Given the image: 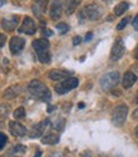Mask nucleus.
<instances>
[{
  "mask_svg": "<svg viewBox=\"0 0 138 157\" xmlns=\"http://www.w3.org/2000/svg\"><path fill=\"white\" fill-rule=\"evenodd\" d=\"M48 123H49V120H44L41 123L33 125L32 129H31V132H29V137L31 138H38V137H41L44 130H45V128H46V125H48Z\"/></svg>",
  "mask_w": 138,
  "mask_h": 157,
  "instance_id": "nucleus-12",
  "label": "nucleus"
},
{
  "mask_svg": "<svg viewBox=\"0 0 138 157\" xmlns=\"http://www.w3.org/2000/svg\"><path fill=\"white\" fill-rule=\"evenodd\" d=\"M33 12L37 15H41L46 9V0H35L33 2Z\"/></svg>",
  "mask_w": 138,
  "mask_h": 157,
  "instance_id": "nucleus-17",
  "label": "nucleus"
},
{
  "mask_svg": "<svg viewBox=\"0 0 138 157\" xmlns=\"http://www.w3.org/2000/svg\"><path fill=\"white\" fill-rule=\"evenodd\" d=\"M32 46L36 50V52H42V51H49L50 44L46 38H38V40H35L32 42Z\"/></svg>",
  "mask_w": 138,
  "mask_h": 157,
  "instance_id": "nucleus-13",
  "label": "nucleus"
},
{
  "mask_svg": "<svg viewBox=\"0 0 138 157\" xmlns=\"http://www.w3.org/2000/svg\"><path fill=\"white\" fill-rule=\"evenodd\" d=\"M35 157H41V152H40V151H38V152H36Z\"/></svg>",
  "mask_w": 138,
  "mask_h": 157,
  "instance_id": "nucleus-37",
  "label": "nucleus"
},
{
  "mask_svg": "<svg viewBox=\"0 0 138 157\" xmlns=\"http://www.w3.org/2000/svg\"><path fill=\"white\" fill-rule=\"evenodd\" d=\"M134 58L138 60V45H137V48H136V50H134Z\"/></svg>",
  "mask_w": 138,
  "mask_h": 157,
  "instance_id": "nucleus-34",
  "label": "nucleus"
},
{
  "mask_svg": "<svg viewBox=\"0 0 138 157\" xmlns=\"http://www.w3.org/2000/svg\"><path fill=\"white\" fill-rule=\"evenodd\" d=\"M25 45H26L25 38H22L19 36H15V37H12V40L9 42V49L12 51V54H18L19 51L23 50Z\"/></svg>",
  "mask_w": 138,
  "mask_h": 157,
  "instance_id": "nucleus-9",
  "label": "nucleus"
},
{
  "mask_svg": "<svg viewBox=\"0 0 138 157\" xmlns=\"http://www.w3.org/2000/svg\"><path fill=\"white\" fill-rule=\"evenodd\" d=\"M128 8H129V4H128L127 2L119 3L117 6L114 8V14H115V15H121V14H124V13L128 10Z\"/></svg>",
  "mask_w": 138,
  "mask_h": 157,
  "instance_id": "nucleus-19",
  "label": "nucleus"
},
{
  "mask_svg": "<svg viewBox=\"0 0 138 157\" xmlns=\"http://www.w3.org/2000/svg\"><path fill=\"white\" fill-rule=\"evenodd\" d=\"M84 17H87L90 21H97L102 15V8L97 4H90L83 9Z\"/></svg>",
  "mask_w": 138,
  "mask_h": 157,
  "instance_id": "nucleus-5",
  "label": "nucleus"
},
{
  "mask_svg": "<svg viewBox=\"0 0 138 157\" xmlns=\"http://www.w3.org/2000/svg\"><path fill=\"white\" fill-rule=\"evenodd\" d=\"M82 0H65V3H64V12L65 14L68 15H71L75 12V9L78 8V5L81 4Z\"/></svg>",
  "mask_w": 138,
  "mask_h": 157,
  "instance_id": "nucleus-14",
  "label": "nucleus"
},
{
  "mask_svg": "<svg viewBox=\"0 0 138 157\" xmlns=\"http://www.w3.org/2000/svg\"><path fill=\"white\" fill-rule=\"evenodd\" d=\"M14 157H18V156H14Z\"/></svg>",
  "mask_w": 138,
  "mask_h": 157,
  "instance_id": "nucleus-43",
  "label": "nucleus"
},
{
  "mask_svg": "<svg viewBox=\"0 0 138 157\" xmlns=\"http://www.w3.org/2000/svg\"><path fill=\"white\" fill-rule=\"evenodd\" d=\"M19 23V17L18 15H10V17H6L2 21V26L5 31H8V32H12L13 29L17 28Z\"/></svg>",
  "mask_w": 138,
  "mask_h": 157,
  "instance_id": "nucleus-8",
  "label": "nucleus"
},
{
  "mask_svg": "<svg viewBox=\"0 0 138 157\" xmlns=\"http://www.w3.org/2000/svg\"><path fill=\"white\" fill-rule=\"evenodd\" d=\"M123 54H124V44H123L121 38H117L113 45L110 58H111V60H119L123 56Z\"/></svg>",
  "mask_w": 138,
  "mask_h": 157,
  "instance_id": "nucleus-7",
  "label": "nucleus"
},
{
  "mask_svg": "<svg viewBox=\"0 0 138 157\" xmlns=\"http://www.w3.org/2000/svg\"><path fill=\"white\" fill-rule=\"evenodd\" d=\"M133 119H138V110H136L133 113Z\"/></svg>",
  "mask_w": 138,
  "mask_h": 157,
  "instance_id": "nucleus-35",
  "label": "nucleus"
},
{
  "mask_svg": "<svg viewBox=\"0 0 138 157\" xmlns=\"http://www.w3.org/2000/svg\"><path fill=\"white\" fill-rule=\"evenodd\" d=\"M54 109H55V107H54V106H50V107H48V113H51L52 111V110Z\"/></svg>",
  "mask_w": 138,
  "mask_h": 157,
  "instance_id": "nucleus-36",
  "label": "nucleus"
},
{
  "mask_svg": "<svg viewBox=\"0 0 138 157\" xmlns=\"http://www.w3.org/2000/svg\"><path fill=\"white\" fill-rule=\"evenodd\" d=\"M18 31L21 33H26V35H33L36 32V23L33 22L32 18L26 17L23 19V23L21 25V27L18 28Z\"/></svg>",
  "mask_w": 138,
  "mask_h": 157,
  "instance_id": "nucleus-6",
  "label": "nucleus"
},
{
  "mask_svg": "<svg viewBox=\"0 0 138 157\" xmlns=\"http://www.w3.org/2000/svg\"><path fill=\"white\" fill-rule=\"evenodd\" d=\"M3 125H4V123H3V121H0V128H2Z\"/></svg>",
  "mask_w": 138,
  "mask_h": 157,
  "instance_id": "nucleus-40",
  "label": "nucleus"
},
{
  "mask_svg": "<svg viewBox=\"0 0 138 157\" xmlns=\"http://www.w3.org/2000/svg\"><path fill=\"white\" fill-rule=\"evenodd\" d=\"M81 157H92V153H91L90 151H86V152H83V153L81 155Z\"/></svg>",
  "mask_w": 138,
  "mask_h": 157,
  "instance_id": "nucleus-30",
  "label": "nucleus"
},
{
  "mask_svg": "<svg viewBox=\"0 0 138 157\" xmlns=\"http://www.w3.org/2000/svg\"><path fill=\"white\" fill-rule=\"evenodd\" d=\"M78 107H79V109H83V107H84V104H83V102H81V104L78 105Z\"/></svg>",
  "mask_w": 138,
  "mask_h": 157,
  "instance_id": "nucleus-38",
  "label": "nucleus"
},
{
  "mask_svg": "<svg viewBox=\"0 0 138 157\" xmlns=\"http://www.w3.org/2000/svg\"><path fill=\"white\" fill-rule=\"evenodd\" d=\"M9 130L14 137H25L27 134V129L17 121H9Z\"/></svg>",
  "mask_w": 138,
  "mask_h": 157,
  "instance_id": "nucleus-10",
  "label": "nucleus"
},
{
  "mask_svg": "<svg viewBox=\"0 0 138 157\" xmlns=\"http://www.w3.org/2000/svg\"><path fill=\"white\" fill-rule=\"evenodd\" d=\"M41 140L44 144H56L59 142V137L56 134H54V133H49V134L42 137Z\"/></svg>",
  "mask_w": 138,
  "mask_h": 157,
  "instance_id": "nucleus-18",
  "label": "nucleus"
},
{
  "mask_svg": "<svg viewBox=\"0 0 138 157\" xmlns=\"http://www.w3.org/2000/svg\"><path fill=\"white\" fill-rule=\"evenodd\" d=\"M136 136H137V138H138V127L136 128Z\"/></svg>",
  "mask_w": 138,
  "mask_h": 157,
  "instance_id": "nucleus-39",
  "label": "nucleus"
},
{
  "mask_svg": "<svg viewBox=\"0 0 138 157\" xmlns=\"http://www.w3.org/2000/svg\"><path fill=\"white\" fill-rule=\"evenodd\" d=\"M49 78L52 81H61L64 79V78H67L69 75V73L67 72V70H59V69H52L49 72Z\"/></svg>",
  "mask_w": 138,
  "mask_h": 157,
  "instance_id": "nucleus-16",
  "label": "nucleus"
},
{
  "mask_svg": "<svg viewBox=\"0 0 138 157\" xmlns=\"http://www.w3.org/2000/svg\"><path fill=\"white\" fill-rule=\"evenodd\" d=\"M14 152L15 153H25L26 152V147L23 144H17L14 147Z\"/></svg>",
  "mask_w": 138,
  "mask_h": 157,
  "instance_id": "nucleus-25",
  "label": "nucleus"
},
{
  "mask_svg": "<svg viewBox=\"0 0 138 157\" xmlns=\"http://www.w3.org/2000/svg\"><path fill=\"white\" fill-rule=\"evenodd\" d=\"M136 102L138 104V95H137V98H136Z\"/></svg>",
  "mask_w": 138,
  "mask_h": 157,
  "instance_id": "nucleus-41",
  "label": "nucleus"
},
{
  "mask_svg": "<svg viewBox=\"0 0 138 157\" xmlns=\"http://www.w3.org/2000/svg\"><path fill=\"white\" fill-rule=\"evenodd\" d=\"M28 91L31 93V96L36 100H40V101H48L51 98V93H50V90L46 87V86L37 81V79H33L31 81V83L28 84Z\"/></svg>",
  "mask_w": 138,
  "mask_h": 157,
  "instance_id": "nucleus-1",
  "label": "nucleus"
},
{
  "mask_svg": "<svg viewBox=\"0 0 138 157\" xmlns=\"http://www.w3.org/2000/svg\"><path fill=\"white\" fill-rule=\"evenodd\" d=\"M5 42H6V36L3 35V33H0V49L5 45Z\"/></svg>",
  "mask_w": 138,
  "mask_h": 157,
  "instance_id": "nucleus-27",
  "label": "nucleus"
},
{
  "mask_svg": "<svg viewBox=\"0 0 138 157\" xmlns=\"http://www.w3.org/2000/svg\"><path fill=\"white\" fill-rule=\"evenodd\" d=\"M56 28H58V31H59L61 35L67 33V32H68V29H69L68 25H67V23H63V22H61V23H58V25H56Z\"/></svg>",
  "mask_w": 138,
  "mask_h": 157,
  "instance_id": "nucleus-23",
  "label": "nucleus"
},
{
  "mask_svg": "<svg viewBox=\"0 0 138 157\" xmlns=\"http://www.w3.org/2000/svg\"><path fill=\"white\" fill-rule=\"evenodd\" d=\"M136 82H137V75L133 72H127L124 77H123V87L124 88H130Z\"/></svg>",
  "mask_w": 138,
  "mask_h": 157,
  "instance_id": "nucleus-15",
  "label": "nucleus"
},
{
  "mask_svg": "<svg viewBox=\"0 0 138 157\" xmlns=\"http://www.w3.org/2000/svg\"><path fill=\"white\" fill-rule=\"evenodd\" d=\"M6 142H8V137L4 134V133H2V132H0V151H2L3 148L5 147Z\"/></svg>",
  "mask_w": 138,
  "mask_h": 157,
  "instance_id": "nucleus-24",
  "label": "nucleus"
},
{
  "mask_svg": "<svg viewBox=\"0 0 138 157\" xmlns=\"http://www.w3.org/2000/svg\"><path fill=\"white\" fill-rule=\"evenodd\" d=\"M119 79H120V74L118 72L106 73L105 75H102L101 79H100V86H101V88L104 91H110L119 83Z\"/></svg>",
  "mask_w": 138,
  "mask_h": 157,
  "instance_id": "nucleus-3",
  "label": "nucleus"
},
{
  "mask_svg": "<svg viewBox=\"0 0 138 157\" xmlns=\"http://www.w3.org/2000/svg\"><path fill=\"white\" fill-rule=\"evenodd\" d=\"M51 157H67V156H63L61 153H59V152H56V153H54Z\"/></svg>",
  "mask_w": 138,
  "mask_h": 157,
  "instance_id": "nucleus-32",
  "label": "nucleus"
},
{
  "mask_svg": "<svg viewBox=\"0 0 138 157\" xmlns=\"http://www.w3.org/2000/svg\"><path fill=\"white\" fill-rule=\"evenodd\" d=\"M15 96H17V91H15L14 87H9L8 90L4 91V98H14Z\"/></svg>",
  "mask_w": 138,
  "mask_h": 157,
  "instance_id": "nucleus-21",
  "label": "nucleus"
},
{
  "mask_svg": "<svg viewBox=\"0 0 138 157\" xmlns=\"http://www.w3.org/2000/svg\"><path fill=\"white\" fill-rule=\"evenodd\" d=\"M13 115H14L15 119H23V117L26 116V110H25V107H18V109L13 113Z\"/></svg>",
  "mask_w": 138,
  "mask_h": 157,
  "instance_id": "nucleus-22",
  "label": "nucleus"
},
{
  "mask_svg": "<svg viewBox=\"0 0 138 157\" xmlns=\"http://www.w3.org/2000/svg\"><path fill=\"white\" fill-rule=\"evenodd\" d=\"M44 33H45V36H49L50 37V36H52V31L51 29H45Z\"/></svg>",
  "mask_w": 138,
  "mask_h": 157,
  "instance_id": "nucleus-31",
  "label": "nucleus"
},
{
  "mask_svg": "<svg viewBox=\"0 0 138 157\" xmlns=\"http://www.w3.org/2000/svg\"><path fill=\"white\" fill-rule=\"evenodd\" d=\"M77 86H78V79L74 77H68L65 81L60 82L58 86H55V91L59 93V95H64V93L74 90Z\"/></svg>",
  "mask_w": 138,
  "mask_h": 157,
  "instance_id": "nucleus-4",
  "label": "nucleus"
},
{
  "mask_svg": "<svg viewBox=\"0 0 138 157\" xmlns=\"http://www.w3.org/2000/svg\"><path fill=\"white\" fill-rule=\"evenodd\" d=\"M133 27H134V29H137L138 31V15L134 18V21H133Z\"/></svg>",
  "mask_w": 138,
  "mask_h": 157,
  "instance_id": "nucleus-29",
  "label": "nucleus"
},
{
  "mask_svg": "<svg viewBox=\"0 0 138 157\" xmlns=\"http://www.w3.org/2000/svg\"><path fill=\"white\" fill-rule=\"evenodd\" d=\"M61 17V2L60 0H52L50 5V18L52 21H58Z\"/></svg>",
  "mask_w": 138,
  "mask_h": 157,
  "instance_id": "nucleus-11",
  "label": "nucleus"
},
{
  "mask_svg": "<svg viewBox=\"0 0 138 157\" xmlns=\"http://www.w3.org/2000/svg\"><path fill=\"white\" fill-rule=\"evenodd\" d=\"M37 58L41 63L48 64V63H50V60H51V55L49 51H42V52H37Z\"/></svg>",
  "mask_w": 138,
  "mask_h": 157,
  "instance_id": "nucleus-20",
  "label": "nucleus"
},
{
  "mask_svg": "<svg viewBox=\"0 0 138 157\" xmlns=\"http://www.w3.org/2000/svg\"><path fill=\"white\" fill-rule=\"evenodd\" d=\"M128 22H129V18H124V19H121L120 21V23H119V25H118V29L120 31V29H123V28H124L127 25H128Z\"/></svg>",
  "mask_w": 138,
  "mask_h": 157,
  "instance_id": "nucleus-26",
  "label": "nucleus"
},
{
  "mask_svg": "<svg viewBox=\"0 0 138 157\" xmlns=\"http://www.w3.org/2000/svg\"><path fill=\"white\" fill-rule=\"evenodd\" d=\"M82 40H81V37H78V36H77V37H74L73 38V45H79V42H81Z\"/></svg>",
  "mask_w": 138,
  "mask_h": 157,
  "instance_id": "nucleus-28",
  "label": "nucleus"
},
{
  "mask_svg": "<svg viewBox=\"0 0 138 157\" xmlns=\"http://www.w3.org/2000/svg\"><path fill=\"white\" fill-rule=\"evenodd\" d=\"M105 2H109V0H105Z\"/></svg>",
  "mask_w": 138,
  "mask_h": 157,
  "instance_id": "nucleus-42",
  "label": "nucleus"
},
{
  "mask_svg": "<svg viewBox=\"0 0 138 157\" xmlns=\"http://www.w3.org/2000/svg\"><path fill=\"white\" fill-rule=\"evenodd\" d=\"M128 115V106L125 104H120L118 106H115L113 110V115H111V121L115 127H121L124 124L125 119Z\"/></svg>",
  "mask_w": 138,
  "mask_h": 157,
  "instance_id": "nucleus-2",
  "label": "nucleus"
},
{
  "mask_svg": "<svg viewBox=\"0 0 138 157\" xmlns=\"http://www.w3.org/2000/svg\"><path fill=\"white\" fill-rule=\"evenodd\" d=\"M91 38H92V33H91V32H88V33H87V36H86V41H90Z\"/></svg>",
  "mask_w": 138,
  "mask_h": 157,
  "instance_id": "nucleus-33",
  "label": "nucleus"
}]
</instances>
